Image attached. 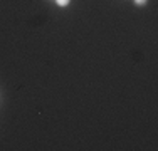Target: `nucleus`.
<instances>
[{"label":"nucleus","mask_w":158,"mask_h":151,"mask_svg":"<svg viewBox=\"0 0 158 151\" xmlns=\"http://www.w3.org/2000/svg\"><path fill=\"white\" fill-rule=\"evenodd\" d=\"M133 3L136 7H145L146 3H148V0H133Z\"/></svg>","instance_id":"obj_2"},{"label":"nucleus","mask_w":158,"mask_h":151,"mask_svg":"<svg viewBox=\"0 0 158 151\" xmlns=\"http://www.w3.org/2000/svg\"><path fill=\"white\" fill-rule=\"evenodd\" d=\"M54 2L57 3L59 7H67V5L71 3V0H54Z\"/></svg>","instance_id":"obj_1"}]
</instances>
